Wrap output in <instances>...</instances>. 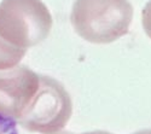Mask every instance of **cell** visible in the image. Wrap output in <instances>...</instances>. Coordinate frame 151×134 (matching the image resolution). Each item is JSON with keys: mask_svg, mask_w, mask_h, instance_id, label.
<instances>
[{"mask_svg": "<svg viewBox=\"0 0 151 134\" xmlns=\"http://www.w3.org/2000/svg\"><path fill=\"white\" fill-rule=\"evenodd\" d=\"M133 19L128 0H75L70 22L83 40L92 44H111L124 36Z\"/></svg>", "mask_w": 151, "mask_h": 134, "instance_id": "cell-1", "label": "cell"}, {"mask_svg": "<svg viewBox=\"0 0 151 134\" xmlns=\"http://www.w3.org/2000/svg\"><path fill=\"white\" fill-rule=\"evenodd\" d=\"M52 29V16L41 0H3L0 36L18 48L36 46Z\"/></svg>", "mask_w": 151, "mask_h": 134, "instance_id": "cell-2", "label": "cell"}, {"mask_svg": "<svg viewBox=\"0 0 151 134\" xmlns=\"http://www.w3.org/2000/svg\"><path fill=\"white\" fill-rule=\"evenodd\" d=\"M71 114V97L64 86L51 76L40 75L39 90L17 123L29 132L53 134L67 126Z\"/></svg>", "mask_w": 151, "mask_h": 134, "instance_id": "cell-3", "label": "cell"}, {"mask_svg": "<svg viewBox=\"0 0 151 134\" xmlns=\"http://www.w3.org/2000/svg\"><path fill=\"white\" fill-rule=\"evenodd\" d=\"M39 86L40 75L27 65L0 70V116L17 123Z\"/></svg>", "mask_w": 151, "mask_h": 134, "instance_id": "cell-4", "label": "cell"}, {"mask_svg": "<svg viewBox=\"0 0 151 134\" xmlns=\"http://www.w3.org/2000/svg\"><path fill=\"white\" fill-rule=\"evenodd\" d=\"M26 52V48H18L0 36V70L17 67Z\"/></svg>", "mask_w": 151, "mask_h": 134, "instance_id": "cell-5", "label": "cell"}, {"mask_svg": "<svg viewBox=\"0 0 151 134\" xmlns=\"http://www.w3.org/2000/svg\"><path fill=\"white\" fill-rule=\"evenodd\" d=\"M142 21H143V28H144L146 35L151 39V0L143 9Z\"/></svg>", "mask_w": 151, "mask_h": 134, "instance_id": "cell-6", "label": "cell"}, {"mask_svg": "<svg viewBox=\"0 0 151 134\" xmlns=\"http://www.w3.org/2000/svg\"><path fill=\"white\" fill-rule=\"evenodd\" d=\"M14 127H15V122H11V121L0 116V134H12Z\"/></svg>", "mask_w": 151, "mask_h": 134, "instance_id": "cell-7", "label": "cell"}, {"mask_svg": "<svg viewBox=\"0 0 151 134\" xmlns=\"http://www.w3.org/2000/svg\"><path fill=\"white\" fill-rule=\"evenodd\" d=\"M81 134H112V133L106 132V130H92V132H85Z\"/></svg>", "mask_w": 151, "mask_h": 134, "instance_id": "cell-8", "label": "cell"}, {"mask_svg": "<svg viewBox=\"0 0 151 134\" xmlns=\"http://www.w3.org/2000/svg\"><path fill=\"white\" fill-rule=\"evenodd\" d=\"M133 134H151V129H142V130H138Z\"/></svg>", "mask_w": 151, "mask_h": 134, "instance_id": "cell-9", "label": "cell"}, {"mask_svg": "<svg viewBox=\"0 0 151 134\" xmlns=\"http://www.w3.org/2000/svg\"><path fill=\"white\" fill-rule=\"evenodd\" d=\"M53 134H73L70 132H57V133H53Z\"/></svg>", "mask_w": 151, "mask_h": 134, "instance_id": "cell-10", "label": "cell"}]
</instances>
